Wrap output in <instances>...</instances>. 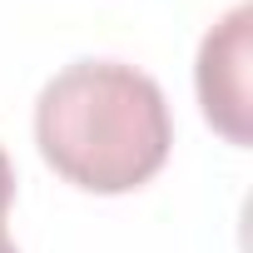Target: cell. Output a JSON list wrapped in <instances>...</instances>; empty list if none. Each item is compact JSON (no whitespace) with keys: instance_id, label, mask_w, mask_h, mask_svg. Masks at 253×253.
Listing matches in <instances>:
<instances>
[{"instance_id":"6da1fadb","label":"cell","mask_w":253,"mask_h":253,"mask_svg":"<svg viewBox=\"0 0 253 253\" xmlns=\"http://www.w3.org/2000/svg\"><path fill=\"white\" fill-rule=\"evenodd\" d=\"M35 144L65 184L89 194H129L169 159V99L134 65L75 60L35 99Z\"/></svg>"},{"instance_id":"7a4b0ae2","label":"cell","mask_w":253,"mask_h":253,"mask_svg":"<svg viewBox=\"0 0 253 253\" xmlns=\"http://www.w3.org/2000/svg\"><path fill=\"white\" fill-rule=\"evenodd\" d=\"M253 35V5H233L199 45V70H194V84H199V104H204V119L228 139V144H248L253 129H248V45Z\"/></svg>"},{"instance_id":"3957f363","label":"cell","mask_w":253,"mask_h":253,"mask_svg":"<svg viewBox=\"0 0 253 253\" xmlns=\"http://www.w3.org/2000/svg\"><path fill=\"white\" fill-rule=\"evenodd\" d=\"M10 204H15V164H10L5 144H0V228H5V213H10Z\"/></svg>"},{"instance_id":"277c9868","label":"cell","mask_w":253,"mask_h":253,"mask_svg":"<svg viewBox=\"0 0 253 253\" xmlns=\"http://www.w3.org/2000/svg\"><path fill=\"white\" fill-rule=\"evenodd\" d=\"M0 253H15V243H10V233L0 228Z\"/></svg>"}]
</instances>
